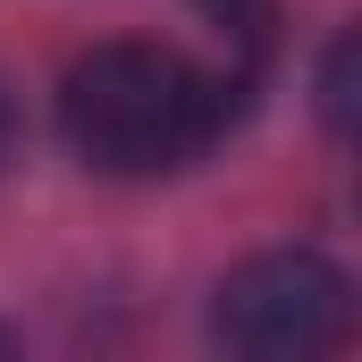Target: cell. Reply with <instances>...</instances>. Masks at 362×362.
Instances as JSON below:
<instances>
[{
  "instance_id": "277c9868",
  "label": "cell",
  "mask_w": 362,
  "mask_h": 362,
  "mask_svg": "<svg viewBox=\"0 0 362 362\" xmlns=\"http://www.w3.org/2000/svg\"><path fill=\"white\" fill-rule=\"evenodd\" d=\"M211 8H219V34H236L245 51H270V0H211Z\"/></svg>"
},
{
  "instance_id": "7a4b0ae2",
  "label": "cell",
  "mask_w": 362,
  "mask_h": 362,
  "mask_svg": "<svg viewBox=\"0 0 362 362\" xmlns=\"http://www.w3.org/2000/svg\"><path fill=\"white\" fill-rule=\"evenodd\" d=\"M211 337L228 354L253 362H303V354H337L354 337V278L337 270L329 253H253L245 270L219 278L211 303Z\"/></svg>"
},
{
  "instance_id": "3957f363",
  "label": "cell",
  "mask_w": 362,
  "mask_h": 362,
  "mask_svg": "<svg viewBox=\"0 0 362 362\" xmlns=\"http://www.w3.org/2000/svg\"><path fill=\"white\" fill-rule=\"evenodd\" d=\"M320 118H329V135L354 127V34H337L320 59Z\"/></svg>"
},
{
  "instance_id": "6da1fadb",
  "label": "cell",
  "mask_w": 362,
  "mask_h": 362,
  "mask_svg": "<svg viewBox=\"0 0 362 362\" xmlns=\"http://www.w3.org/2000/svg\"><path fill=\"white\" fill-rule=\"evenodd\" d=\"M236 93L169 42H101L59 85V135L93 177H177L236 127Z\"/></svg>"
},
{
  "instance_id": "5b68a950",
  "label": "cell",
  "mask_w": 362,
  "mask_h": 362,
  "mask_svg": "<svg viewBox=\"0 0 362 362\" xmlns=\"http://www.w3.org/2000/svg\"><path fill=\"white\" fill-rule=\"evenodd\" d=\"M8 160H17V93L0 76V177H8Z\"/></svg>"
},
{
  "instance_id": "8992f818",
  "label": "cell",
  "mask_w": 362,
  "mask_h": 362,
  "mask_svg": "<svg viewBox=\"0 0 362 362\" xmlns=\"http://www.w3.org/2000/svg\"><path fill=\"white\" fill-rule=\"evenodd\" d=\"M8 346H17V337H8V329H0V354H8Z\"/></svg>"
}]
</instances>
